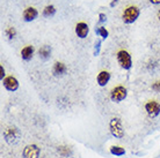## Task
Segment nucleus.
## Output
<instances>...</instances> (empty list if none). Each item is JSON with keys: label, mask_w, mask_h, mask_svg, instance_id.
Instances as JSON below:
<instances>
[{"label": "nucleus", "mask_w": 160, "mask_h": 158, "mask_svg": "<svg viewBox=\"0 0 160 158\" xmlns=\"http://www.w3.org/2000/svg\"><path fill=\"white\" fill-rule=\"evenodd\" d=\"M140 15V9L136 5H130L122 12V20L125 24H132L136 22Z\"/></svg>", "instance_id": "nucleus-1"}, {"label": "nucleus", "mask_w": 160, "mask_h": 158, "mask_svg": "<svg viewBox=\"0 0 160 158\" xmlns=\"http://www.w3.org/2000/svg\"><path fill=\"white\" fill-rule=\"evenodd\" d=\"M109 131H110V134L115 138L124 137L125 132H124L123 123H122L121 118L114 117V118L110 119V121H109Z\"/></svg>", "instance_id": "nucleus-2"}, {"label": "nucleus", "mask_w": 160, "mask_h": 158, "mask_svg": "<svg viewBox=\"0 0 160 158\" xmlns=\"http://www.w3.org/2000/svg\"><path fill=\"white\" fill-rule=\"evenodd\" d=\"M2 135H4L5 141H6L8 144H16L21 137V132L19 128H16V127H14V126H11V127L5 128L4 132H2Z\"/></svg>", "instance_id": "nucleus-3"}, {"label": "nucleus", "mask_w": 160, "mask_h": 158, "mask_svg": "<svg viewBox=\"0 0 160 158\" xmlns=\"http://www.w3.org/2000/svg\"><path fill=\"white\" fill-rule=\"evenodd\" d=\"M116 59H117L118 65H120L123 69H125V71L131 69L132 58H131V54H130L127 50H123V49H122V50H118L116 53Z\"/></svg>", "instance_id": "nucleus-4"}, {"label": "nucleus", "mask_w": 160, "mask_h": 158, "mask_svg": "<svg viewBox=\"0 0 160 158\" xmlns=\"http://www.w3.org/2000/svg\"><path fill=\"white\" fill-rule=\"evenodd\" d=\"M127 96H128V89L122 84L114 87L110 90V94H109V97L114 103H121L122 100L127 98Z\"/></svg>", "instance_id": "nucleus-5"}, {"label": "nucleus", "mask_w": 160, "mask_h": 158, "mask_svg": "<svg viewBox=\"0 0 160 158\" xmlns=\"http://www.w3.org/2000/svg\"><path fill=\"white\" fill-rule=\"evenodd\" d=\"M145 111L150 118H157L160 114V103L154 99H150L145 103Z\"/></svg>", "instance_id": "nucleus-6"}, {"label": "nucleus", "mask_w": 160, "mask_h": 158, "mask_svg": "<svg viewBox=\"0 0 160 158\" xmlns=\"http://www.w3.org/2000/svg\"><path fill=\"white\" fill-rule=\"evenodd\" d=\"M41 154V149L36 144H29L22 151V158H38Z\"/></svg>", "instance_id": "nucleus-7"}, {"label": "nucleus", "mask_w": 160, "mask_h": 158, "mask_svg": "<svg viewBox=\"0 0 160 158\" xmlns=\"http://www.w3.org/2000/svg\"><path fill=\"white\" fill-rule=\"evenodd\" d=\"M2 86L5 87V89L7 91H11V92H14L19 89V81L16 80V77L9 75L6 76L2 81Z\"/></svg>", "instance_id": "nucleus-8"}, {"label": "nucleus", "mask_w": 160, "mask_h": 158, "mask_svg": "<svg viewBox=\"0 0 160 158\" xmlns=\"http://www.w3.org/2000/svg\"><path fill=\"white\" fill-rule=\"evenodd\" d=\"M37 16H38V11L32 6L27 7L22 13V19L24 22H32V21L36 20Z\"/></svg>", "instance_id": "nucleus-9"}, {"label": "nucleus", "mask_w": 160, "mask_h": 158, "mask_svg": "<svg viewBox=\"0 0 160 158\" xmlns=\"http://www.w3.org/2000/svg\"><path fill=\"white\" fill-rule=\"evenodd\" d=\"M74 31H76V35L79 37L80 40H84L88 36L89 34V27L86 22H78L76 24V28H74Z\"/></svg>", "instance_id": "nucleus-10"}, {"label": "nucleus", "mask_w": 160, "mask_h": 158, "mask_svg": "<svg viewBox=\"0 0 160 158\" xmlns=\"http://www.w3.org/2000/svg\"><path fill=\"white\" fill-rule=\"evenodd\" d=\"M68 73V66L62 61H56L52 66V74L56 77H62Z\"/></svg>", "instance_id": "nucleus-11"}, {"label": "nucleus", "mask_w": 160, "mask_h": 158, "mask_svg": "<svg viewBox=\"0 0 160 158\" xmlns=\"http://www.w3.org/2000/svg\"><path fill=\"white\" fill-rule=\"evenodd\" d=\"M110 77H112V75L108 71H101L96 76V82L100 87H106L110 81Z\"/></svg>", "instance_id": "nucleus-12"}, {"label": "nucleus", "mask_w": 160, "mask_h": 158, "mask_svg": "<svg viewBox=\"0 0 160 158\" xmlns=\"http://www.w3.org/2000/svg\"><path fill=\"white\" fill-rule=\"evenodd\" d=\"M34 53H35V48L32 45H26L20 52L21 58L24 61H30L32 59V57H34Z\"/></svg>", "instance_id": "nucleus-13"}, {"label": "nucleus", "mask_w": 160, "mask_h": 158, "mask_svg": "<svg viewBox=\"0 0 160 158\" xmlns=\"http://www.w3.org/2000/svg\"><path fill=\"white\" fill-rule=\"evenodd\" d=\"M51 52H52V49L50 45H43V46H41L40 50H38V55H40V58L42 60L47 61V60L50 59Z\"/></svg>", "instance_id": "nucleus-14"}, {"label": "nucleus", "mask_w": 160, "mask_h": 158, "mask_svg": "<svg viewBox=\"0 0 160 158\" xmlns=\"http://www.w3.org/2000/svg\"><path fill=\"white\" fill-rule=\"evenodd\" d=\"M57 13V9L56 7L53 6V5H48V6H45L43 8V11H42V15L44 17H47V19H50V17H53V16L56 15Z\"/></svg>", "instance_id": "nucleus-15"}, {"label": "nucleus", "mask_w": 160, "mask_h": 158, "mask_svg": "<svg viewBox=\"0 0 160 158\" xmlns=\"http://www.w3.org/2000/svg\"><path fill=\"white\" fill-rule=\"evenodd\" d=\"M109 151H110V154L112 156H116V157H121V156L125 155V149H124L123 146H112Z\"/></svg>", "instance_id": "nucleus-16"}, {"label": "nucleus", "mask_w": 160, "mask_h": 158, "mask_svg": "<svg viewBox=\"0 0 160 158\" xmlns=\"http://www.w3.org/2000/svg\"><path fill=\"white\" fill-rule=\"evenodd\" d=\"M95 34L99 36V37H101L102 40H107V38H108V36H109L108 30H107L104 27H96L95 28Z\"/></svg>", "instance_id": "nucleus-17"}, {"label": "nucleus", "mask_w": 160, "mask_h": 158, "mask_svg": "<svg viewBox=\"0 0 160 158\" xmlns=\"http://www.w3.org/2000/svg\"><path fill=\"white\" fill-rule=\"evenodd\" d=\"M16 29L14 27H8L6 30H5V35H6V37H7L8 40H14L16 37Z\"/></svg>", "instance_id": "nucleus-18"}, {"label": "nucleus", "mask_w": 160, "mask_h": 158, "mask_svg": "<svg viewBox=\"0 0 160 158\" xmlns=\"http://www.w3.org/2000/svg\"><path fill=\"white\" fill-rule=\"evenodd\" d=\"M58 152H59V155L60 156H63V157H68L70 155L72 154V150H71L70 146H60L59 148H58Z\"/></svg>", "instance_id": "nucleus-19"}, {"label": "nucleus", "mask_w": 160, "mask_h": 158, "mask_svg": "<svg viewBox=\"0 0 160 158\" xmlns=\"http://www.w3.org/2000/svg\"><path fill=\"white\" fill-rule=\"evenodd\" d=\"M101 44H102V40H98L95 43V45H94V50H93V54L95 55H99L100 54V50H101Z\"/></svg>", "instance_id": "nucleus-20"}, {"label": "nucleus", "mask_w": 160, "mask_h": 158, "mask_svg": "<svg viewBox=\"0 0 160 158\" xmlns=\"http://www.w3.org/2000/svg\"><path fill=\"white\" fill-rule=\"evenodd\" d=\"M151 89H152L154 92H160V80H158V81H156V82L152 83Z\"/></svg>", "instance_id": "nucleus-21"}, {"label": "nucleus", "mask_w": 160, "mask_h": 158, "mask_svg": "<svg viewBox=\"0 0 160 158\" xmlns=\"http://www.w3.org/2000/svg\"><path fill=\"white\" fill-rule=\"evenodd\" d=\"M107 21V15L104 13H100L99 14V23H104Z\"/></svg>", "instance_id": "nucleus-22"}, {"label": "nucleus", "mask_w": 160, "mask_h": 158, "mask_svg": "<svg viewBox=\"0 0 160 158\" xmlns=\"http://www.w3.org/2000/svg\"><path fill=\"white\" fill-rule=\"evenodd\" d=\"M5 77H6V72H5L4 66L1 65V66H0V80H1V82L4 81Z\"/></svg>", "instance_id": "nucleus-23"}, {"label": "nucleus", "mask_w": 160, "mask_h": 158, "mask_svg": "<svg viewBox=\"0 0 160 158\" xmlns=\"http://www.w3.org/2000/svg\"><path fill=\"white\" fill-rule=\"evenodd\" d=\"M150 2L152 5H159L160 4V0H148Z\"/></svg>", "instance_id": "nucleus-24"}, {"label": "nucleus", "mask_w": 160, "mask_h": 158, "mask_svg": "<svg viewBox=\"0 0 160 158\" xmlns=\"http://www.w3.org/2000/svg\"><path fill=\"white\" fill-rule=\"evenodd\" d=\"M117 2H118V0H112V2H110V7H114Z\"/></svg>", "instance_id": "nucleus-25"}, {"label": "nucleus", "mask_w": 160, "mask_h": 158, "mask_svg": "<svg viewBox=\"0 0 160 158\" xmlns=\"http://www.w3.org/2000/svg\"><path fill=\"white\" fill-rule=\"evenodd\" d=\"M158 19H159V21H160V9L158 11Z\"/></svg>", "instance_id": "nucleus-26"}]
</instances>
